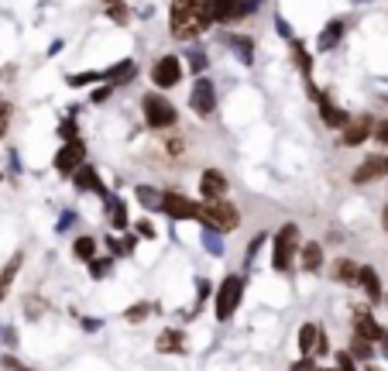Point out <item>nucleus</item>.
<instances>
[{
    "mask_svg": "<svg viewBox=\"0 0 388 371\" xmlns=\"http://www.w3.org/2000/svg\"><path fill=\"white\" fill-rule=\"evenodd\" d=\"M196 220H203L206 230H213V234H230V230H237L241 213H237V206L230 199H203Z\"/></svg>",
    "mask_w": 388,
    "mask_h": 371,
    "instance_id": "nucleus-1",
    "label": "nucleus"
},
{
    "mask_svg": "<svg viewBox=\"0 0 388 371\" xmlns=\"http://www.w3.org/2000/svg\"><path fill=\"white\" fill-rule=\"evenodd\" d=\"M299 227L295 224H286L275 230V241H272V269L275 272H289L299 258Z\"/></svg>",
    "mask_w": 388,
    "mask_h": 371,
    "instance_id": "nucleus-2",
    "label": "nucleus"
},
{
    "mask_svg": "<svg viewBox=\"0 0 388 371\" xmlns=\"http://www.w3.org/2000/svg\"><path fill=\"white\" fill-rule=\"evenodd\" d=\"M241 299H244V278L241 275H227L220 285H216V296H213L216 320H220V323H223V320H230V316L237 313Z\"/></svg>",
    "mask_w": 388,
    "mask_h": 371,
    "instance_id": "nucleus-3",
    "label": "nucleus"
},
{
    "mask_svg": "<svg viewBox=\"0 0 388 371\" xmlns=\"http://www.w3.org/2000/svg\"><path fill=\"white\" fill-rule=\"evenodd\" d=\"M141 107H145V120H148L151 127H172V124H176V107H172L165 96L148 93V96L141 100Z\"/></svg>",
    "mask_w": 388,
    "mask_h": 371,
    "instance_id": "nucleus-4",
    "label": "nucleus"
},
{
    "mask_svg": "<svg viewBox=\"0 0 388 371\" xmlns=\"http://www.w3.org/2000/svg\"><path fill=\"white\" fill-rule=\"evenodd\" d=\"M354 334H361L364 341H371L375 347H388V330L364 309V306H358L354 309Z\"/></svg>",
    "mask_w": 388,
    "mask_h": 371,
    "instance_id": "nucleus-5",
    "label": "nucleus"
},
{
    "mask_svg": "<svg viewBox=\"0 0 388 371\" xmlns=\"http://www.w3.org/2000/svg\"><path fill=\"white\" fill-rule=\"evenodd\" d=\"M162 210H165L172 220H193L196 213H199V203L179 196V192H162Z\"/></svg>",
    "mask_w": 388,
    "mask_h": 371,
    "instance_id": "nucleus-6",
    "label": "nucleus"
},
{
    "mask_svg": "<svg viewBox=\"0 0 388 371\" xmlns=\"http://www.w3.org/2000/svg\"><path fill=\"white\" fill-rule=\"evenodd\" d=\"M83 155H86V148H83V141H69V145H62L59 152H55V169L59 172H80L83 169Z\"/></svg>",
    "mask_w": 388,
    "mask_h": 371,
    "instance_id": "nucleus-7",
    "label": "nucleus"
},
{
    "mask_svg": "<svg viewBox=\"0 0 388 371\" xmlns=\"http://www.w3.org/2000/svg\"><path fill=\"white\" fill-rule=\"evenodd\" d=\"M151 80H155V87H176V83L183 80L179 59H176V55H162V59L155 62V69H151Z\"/></svg>",
    "mask_w": 388,
    "mask_h": 371,
    "instance_id": "nucleus-8",
    "label": "nucleus"
},
{
    "mask_svg": "<svg viewBox=\"0 0 388 371\" xmlns=\"http://www.w3.org/2000/svg\"><path fill=\"white\" fill-rule=\"evenodd\" d=\"M199 196L203 199H223L227 196V176L220 169H206L199 176Z\"/></svg>",
    "mask_w": 388,
    "mask_h": 371,
    "instance_id": "nucleus-9",
    "label": "nucleus"
},
{
    "mask_svg": "<svg viewBox=\"0 0 388 371\" xmlns=\"http://www.w3.org/2000/svg\"><path fill=\"white\" fill-rule=\"evenodd\" d=\"M375 131V120L371 117H351V124L344 127V148H354V145H361V141H368V134Z\"/></svg>",
    "mask_w": 388,
    "mask_h": 371,
    "instance_id": "nucleus-10",
    "label": "nucleus"
},
{
    "mask_svg": "<svg viewBox=\"0 0 388 371\" xmlns=\"http://www.w3.org/2000/svg\"><path fill=\"white\" fill-rule=\"evenodd\" d=\"M213 107H216V93H213V83L210 80H199L193 87V110L196 114H213Z\"/></svg>",
    "mask_w": 388,
    "mask_h": 371,
    "instance_id": "nucleus-11",
    "label": "nucleus"
},
{
    "mask_svg": "<svg viewBox=\"0 0 388 371\" xmlns=\"http://www.w3.org/2000/svg\"><path fill=\"white\" fill-rule=\"evenodd\" d=\"M251 7V0H213V17L216 21H237L244 17Z\"/></svg>",
    "mask_w": 388,
    "mask_h": 371,
    "instance_id": "nucleus-12",
    "label": "nucleus"
},
{
    "mask_svg": "<svg viewBox=\"0 0 388 371\" xmlns=\"http://www.w3.org/2000/svg\"><path fill=\"white\" fill-rule=\"evenodd\" d=\"M378 176H385V159H378V155H371V159H364L358 169H354V183L364 186V183H375Z\"/></svg>",
    "mask_w": 388,
    "mask_h": 371,
    "instance_id": "nucleus-13",
    "label": "nucleus"
},
{
    "mask_svg": "<svg viewBox=\"0 0 388 371\" xmlns=\"http://www.w3.org/2000/svg\"><path fill=\"white\" fill-rule=\"evenodd\" d=\"M358 282H361V289H364V296L371 299V302H385V289H382V278H378V272L375 269H361V275H358Z\"/></svg>",
    "mask_w": 388,
    "mask_h": 371,
    "instance_id": "nucleus-14",
    "label": "nucleus"
},
{
    "mask_svg": "<svg viewBox=\"0 0 388 371\" xmlns=\"http://www.w3.org/2000/svg\"><path fill=\"white\" fill-rule=\"evenodd\" d=\"M320 334H323V330H320L316 323H302V327H299V334H295V344H299V354H302V358L316 351V344H320Z\"/></svg>",
    "mask_w": 388,
    "mask_h": 371,
    "instance_id": "nucleus-15",
    "label": "nucleus"
},
{
    "mask_svg": "<svg viewBox=\"0 0 388 371\" xmlns=\"http://www.w3.org/2000/svg\"><path fill=\"white\" fill-rule=\"evenodd\" d=\"M299 265H302L306 272H320V265H323V248H320L316 241L302 244V248H299Z\"/></svg>",
    "mask_w": 388,
    "mask_h": 371,
    "instance_id": "nucleus-16",
    "label": "nucleus"
},
{
    "mask_svg": "<svg viewBox=\"0 0 388 371\" xmlns=\"http://www.w3.org/2000/svg\"><path fill=\"white\" fill-rule=\"evenodd\" d=\"M358 275H361V269H358L351 258H337V262H333V278H337V282L347 285V282H358Z\"/></svg>",
    "mask_w": 388,
    "mask_h": 371,
    "instance_id": "nucleus-17",
    "label": "nucleus"
},
{
    "mask_svg": "<svg viewBox=\"0 0 388 371\" xmlns=\"http://www.w3.org/2000/svg\"><path fill=\"white\" fill-rule=\"evenodd\" d=\"M76 186H80V189H86V192H100V196L107 192V189H103V183H100L97 169H86V165L76 172Z\"/></svg>",
    "mask_w": 388,
    "mask_h": 371,
    "instance_id": "nucleus-18",
    "label": "nucleus"
},
{
    "mask_svg": "<svg viewBox=\"0 0 388 371\" xmlns=\"http://www.w3.org/2000/svg\"><path fill=\"white\" fill-rule=\"evenodd\" d=\"M73 255H76L80 262H86V265H90V262L97 258V241H93V237H86V234H83V237H76V241H73Z\"/></svg>",
    "mask_w": 388,
    "mask_h": 371,
    "instance_id": "nucleus-19",
    "label": "nucleus"
},
{
    "mask_svg": "<svg viewBox=\"0 0 388 371\" xmlns=\"http://www.w3.org/2000/svg\"><path fill=\"white\" fill-rule=\"evenodd\" d=\"M323 124H326V127H347V124H351V117H347L340 107H333V103H326V100H323Z\"/></svg>",
    "mask_w": 388,
    "mask_h": 371,
    "instance_id": "nucleus-20",
    "label": "nucleus"
},
{
    "mask_svg": "<svg viewBox=\"0 0 388 371\" xmlns=\"http://www.w3.org/2000/svg\"><path fill=\"white\" fill-rule=\"evenodd\" d=\"M21 258H24V255H14V258L7 262V269L0 272V299L7 296V289H10V282H14V275L21 272Z\"/></svg>",
    "mask_w": 388,
    "mask_h": 371,
    "instance_id": "nucleus-21",
    "label": "nucleus"
},
{
    "mask_svg": "<svg viewBox=\"0 0 388 371\" xmlns=\"http://www.w3.org/2000/svg\"><path fill=\"white\" fill-rule=\"evenodd\" d=\"M107 217H110V224H113L117 230H124V227H127V210H124V203H120V199H110V203H107Z\"/></svg>",
    "mask_w": 388,
    "mask_h": 371,
    "instance_id": "nucleus-22",
    "label": "nucleus"
},
{
    "mask_svg": "<svg viewBox=\"0 0 388 371\" xmlns=\"http://www.w3.org/2000/svg\"><path fill=\"white\" fill-rule=\"evenodd\" d=\"M351 354H354V358H361V361H371L375 344H371V341H364L361 334H354V337H351Z\"/></svg>",
    "mask_w": 388,
    "mask_h": 371,
    "instance_id": "nucleus-23",
    "label": "nucleus"
},
{
    "mask_svg": "<svg viewBox=\"0 0 388 371\" xmlns=\"http://www.w3.org/2000/svg\"><path fill=\"white\" fill-rule=\"evenodd\" d=\"M340 31H344V24H340V21L326 24V28L320 31V48H333V45L340 42Z\"/></svg>",
    "mask_w": 388,
    "mask_h": 371,
    "instance_id": "nucleus-24",
    "label": "nucleus"
},
{
    "mask_svg": "<svg viewBox=\"0 0 388 371\" xmlns=\"http://www.w3.org/2000/svg\"><path fill=\"white\" fill-rule=\"evenodd\" d=\"M183 334L179 330H165L162 337H158V351H183Z\"/></svg>",
    "mask_w": 388,
    "mask_h": 371,
    "instance_id": "nucleus-25",
    "label": "nucleus"
},
{
    "mask_svg": "<svg viewBox=\"0 0 388 371\" xmlns=\"http://www.w3.org/2000/svg\"><path fill=\"white\" fill-rule=\"evenodd\" d=\"M131 76H134V62H120L113 73H107L110 87H113V83H124V80H131Z\"/></svg>",
    "mask_w": 388,
    "mask_h": 371,
    "instance_id": "nucleus-26",
    "label": "nucleus"
},
{
    "mask_svg": "<svg viewBox=\"0 0 388 371\" xmlns=\"http://www.w3.org/2000/svg\"><path fill=\"white\" fill-rule=\"evenodd\" d=\"M138 196L145 199V206H148V210H162V196H158V192H151V189H145V186H141V189H138Z\"/></svg>",
    "mask_w": 388,
    "mask_h": 371,
    "instance_id": "nucleus-27",
    "label": "nucleus"
},
{
    "mask_svg": "<svg viewBox=\"0 0 388 371\" xmlns=\"http://www.w3.org/2000/svg\"><path fill=\"white\" fill-rule=\"evenodd\" d=\"M124 316H127L131 323H141V320L148 316V306H145V302H134V306H127V313H124Z\"/></svg>",
    "mask_w": 388,
    "mask_h": 371,
    "instance_id": "nucleus-28",
    "label": "nucleus"
},
{
    "mask_svg": "<svg viewBox=\"0 0 388 371\" xmlns=\"http://www.w3.org/2000/svg\"><path fill=\"white\" fill-rule=\"evenodd\" d=\"M110 269H113V265H110V258H103V262H97V258H93V262H90V275H93V278L110 275Z\"/></svg>",
    "mask_w": 388,
    "mask_h": 371,
    "instance_id": "nucleus-29",
    "label": "nucleus"
},
{
    "mask_svg": "<svg viewBox=\"0 0 388 371\" xmlns=\"http://www.w3.org/2000/svg\"><path fill=\"white\" fill-rule=\"evenodd\" d=\"M337 371H358V365H354V354H351V351L337 354Z\"/></svg>",
    "mask_w": 388,
    "mask_h": 371,
    "instance_id": "nucleus-30",
    "label": "nucleus"
},
{
    "mask_svg": "<svg viewBox=\"0 0 388 371\" xmlns=\"http://www.w3.org/2000/svg\"><path fill=\"white\" fill-rule=\"evenodd\" d=\"M107 14H110L113 21H120V24L127 21V7H120V3H110V10H107Z\"/></svg>",
    "mask_w": 388,
    "mask_h": 371,
    "instance_id": "nucleus-31",
    "label": "nucleus"
},
{
    "mask_svg": "<svg viewBox=\"0 0 388 371\" xmlns=\"http://www.w3.org/2000/svg\"><path fill=\"white\" fill-rule=\"evenodd\" d=\"M7 124H10V107H7V103H0V138L7 134Z\"/></svg>",
    "mask_w": 388,
    "mask_h": 371,
    "instance_id": "nucleus-32",
    "label": "nucleus"
},
{
    "mask_svg": "<svg viewBox=\"0 0 388 371\" xmlns=\"http://www.w3.org/2000/svg\"><path fill=\"white\" fill-rule=\"evenodd\" d=\"M375 138H378V145H388V120H378V127H375Z\"/></svg>",
    "mask_w": 388,
    "mask_h": 371,
    "instance_id": "nucleus-33",
    "label": "nucleus"
},
{
    "mask_svg": "<svg viewBox=\"0 0 388 371\" xmlns=\"http://www.w3.org/2000/svg\"><path fill=\"white\" fill-rule=\"evenodd\" d=\"M295 62H299V69H302V73H309V55H306L302 48H295Z\"/></svg>",
    "mask_w": 388,
    "mask_h": 371,
    "instance_id": "nucleus-34",
    "label": "nucleus"
},
{
    "mask_svg": "<svg viewBox=\"0 0 388 371\" xmlns=\"http://www.w3.org/2000/svg\"><path fill=\"white\" fill-rule=\"evenodd\" d=\"M292 371H320V368H316L309 358H302V361H295V365H292Z\"/></svg>",
    "mask_w": 388,
    "mask_h": 371,
    "instance_id": "nucleus-35",
    "label": "nucleus"
},
{
    "mask_svg": "<svg viewBox=\"0 0 388 371\" xmlns=\"http://www.w3.org/2000/svg\"><path fill=\"white\" fill-rule=\"evenodd\" d=\"M59 131H62V138H73V141H76V124H73V120H66Z\"/></svg>",
    "mask_w": 388,
    "mask_h": 371,
    "instance_id": "nucleus-36",
    "label": "nucleus"
},
{
    "mask_svg": "<svg viewBox=\"0 0 388 371\" xmlns=\"http://www.w3.org/2000/svg\"><path fill=\"white\" fill-rule=\"evenodd\" d=\"M138 230H141V237H155V227H151L148 220H141V224H138Z\"/></svg>",
    "mask_w": 388,
    "mask_h": 371,
    "instance_id": "nucleus-37",
    "label": "nucleus"
},
{
    "mask_svg": "<svg viewBox=\"0 0 388 371\" xmlns=\"http://www.w3.org/2000/svg\"><path fill=\"white\" fill-rule=\"evenodd\" d=\"M0 365H3V368H7V371H28V368H24V365H17L14 358H3Z\"/></svg>",
    "mask_w": 388,
    "mask_h": 371,
    "instance_id": "nucleus-38",
    "label": "nucleus"
},
{
    "mask_svg": "<svg viewBox=\"0 0 388 371\" xmlns=\"http://www.w3.org/2000/svg\"><path fill=\"white\" fill-rule=\"evenodd\" d=\"M107 96H110V87H100V90H93V100H97V103H103Z\"/></svg>",
    "mask_w": 388,
    "mask_h": 371,
    "instance_id": "nucleus-39",
    "label": "nucleus"
},
{
    "mask_svg": "<svg viewBox=\"0 0 388 371\" xmlns=\"http://www.w3.org/2000/svg\"><path fill=\"white\" fill-rule=\"evenodd\" d=\"M385 227H388V206H385Z\"/></svg>",
    "mask_w": 388,
    "mask_h": 371,
    "instance_id": "nucleus-40",
    "label": "nucleus"
},
{
    "mask_svg": "<svg viewBox=\"0 0 388 371\" xmlns=\"http://www.w3.org/2000/svg\"><path fill=\"white\" fill-rule=\"evenodd\" d=\"M107 3H120V0H107Z\"/></svg>",
    "mask_w": 388,
    "mask_h": 371,
    "instance_id": "nucleus-41",
    "label": "nucleus"
},
{
    "mask_svg": "<svg viewBox=\"0 0 388 371\" xmlns=\"http://www.w3.org/2000/svg\"><path fill=\"white\" fill-rule=\"evenodd\" d=\"M385 176H388V159H385Z\"/></svg>",
    "mask_w": 388,
    "mask_h": 371,
    "instance_id": "nucleus-42",
    "label": "nucleus"
},
{
    "mask_svg": "<svg viewBox=\"0 0 388 371\" xmlns=\"http://www.w3.org/2000/svg\"><path fill=\"white\" fill-rule=\"evenodd\" d=\"M323 371H337V368H323Z\"/></svg>",
    "mask_w": 388,
    "mask_h": 371,
    "instance_id": "nucleus-43",
    "label": "nucleus"
},
{
    "mask_svg": "<svg viewBox=\"0 0 388 371\" xmlns=\"http://www.w3.org/2000/svg\"><path fill=\"white\" fill-rule=\"evenodd\" d=\"M385 302H388V296H385Z\"/></svg>",
    "mask_w": 388,
    "mask_h": 371,
    "instance_id": "nucleus-44",
    "label": "nucleus"
}]
</instances>
